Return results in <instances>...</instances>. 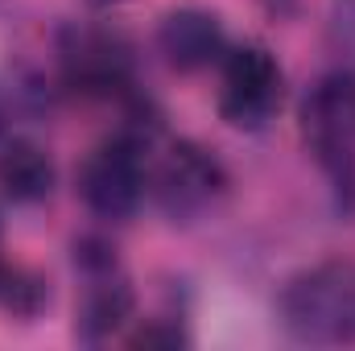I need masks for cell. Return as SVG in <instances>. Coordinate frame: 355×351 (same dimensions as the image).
Returning a JSON list of instances; mask_svg holds the SVG:
<instances>
[{
	"instance_id": "6da1fadb",
	"label": "cell",
	"mask_w": 355,
	"mask_h": 351,
	"mask_svg": "<svg viewBox=\"0 0 355 351\" xmlns=\"http://www.w3.org/2000/svg\"><path fill=\"white\" fill-rule=\"evenodd\" d=\"M281 323L302 343H355V264L322 261L281 289Z\"/></svg>"
},
{
	"instance_id": "7a4b0ae2",
	"label": "cell",
	"mask_w": 355,
	"mask_h": 351,
	"mask_svg": "<svg viewBox=\"0 0 355 351\" xmlns=\"http://www.w3.org/2000/svg\"><path fill=\"white\" fill-rule=\"evenodd\" d=\"M302 141L331 178L339 203L355 207V75L335 71L302 99Z\"/></svg>"
},
{
	"instance_id": "3957f363",
	"label": "cell",
	"mask_w": 355,
	"mask_h": 351,
	"mask_svg": "<svg viewBox=\"0 0 355 351\" xmlns=\"http://www.w3.org/2000/svg\"><path fill=\"white\" fill-rule=\"evenodd\" d=\"M149 190V166H145V141L137 132H120L91 149L79 170V194L91 215L120 223L128 219Z\"/></svg>"
},
{
	"instance_id": "277c9868",
	"label": "cell",
	"mask_w": 355,
	"mask_h": 351,
	"mask_svg": "<svg viewBox=\"0 0 355 351\" xmlns=\"http://www.w3.org/2000/svg\"><path fill=\"white\" fill-rule=\"evenodd\" d=\"M58 67L79 95H132V46L103 25H67L58 33Z\"/></svg>"
},
{
	"instance_id": "5b68a950",
	"label": "cell",
	"mask_w": 355,
	"mask_h": 351,
	"mask_svg": "<svg viewBox=\"0 0 355 351\" xmlns=\"http://www.w3.org/2000/svg\"><path fill=\"white\" fill-rule=\"evenodd\" d=\"M285 99V75L265 46L248 42L223 54V83H219V116L232 128L261 132L281 112Z\"/></svg>"
},
{
	"instance_id": "8992f818",
	"label": "cell",
	"mask_w": 355,
	"mask_h": 351,
	"mask_svg": "<svg viewBox=\"0 0 355 351\" xmlns=\"http://www.w3.org/2000/svg\"><path fill=\"white\" fill-rule=\"evenodd\" d=\"M149 190L170 219L186 223V219H194L219 203V194L227 190V174L207 149H198L194 141H178L157 162V170L149 178Z\"/></svg>"
},
{
	"instance_id": "52a82bcc",
	"label": "cell",
	"mask_w": 355,
	"mask_h": 351,
	"mask_svg": "<svg viewBox=\"0 0 355 351\" xmlns=\"http://www.w3.org/2000/svg\"><path fill=\"white\" fill-rule=\"evenodd\" d=\"M157 46H162L166 62L182 75L207 71L211 62H223V54H227L223 25L207 8H174V12H166L162 29H157Z\"/></svg>"
},
{
	"instance_id": "ba28073f",
	"label": "cell",
	"mask_w": 355,
	"mask_h": 351,
	"mask_svg": "<svg viewBox=\"0 0 355 351\" xmlns=\"http://www.w3.org/2000/svg\"><path fill=\"white\" fill-rule=\"evenodd\" d=\"M83 281H87V289H83V302H79L75 331H79L83 343H99L132 318L137 298H132V285L120 273V264L99 268V273H83Z\"/></svg>"
},
{
	"instance_id": "9c48e42d",
	"label": "cell",
	"mask_w": 355,
	"mask_h": 351,
	"mask_svg": "<svg viewBox=\"0 0 355 351\" xmlns=\"http://www.w3.org/2000/svg\"><path fill=\"white\" fill-rule=\"evenodd\" d=\"M0 186L12 203H42L54 190V162L33 141H4L0 145Z\"/></svg>"
},
{
	"instance_id": "30bf717a",
	"label": "cell",
	"mask_w": 355,
	"mask_h": 351,
	"mask_svg": "<svg viewBox=\"0 0 355 351\" xmlns=\"http://www.w3.org/2000/svg\"><path fill=\"white\" fill-rule=\"evenodd\" d=\"M46 302H50L46 277H37L25 264H0V310H8L17 318H33L46 310Z\"/></svg>"
},
{
	"instance_id": "8fae6325",
	"label": "cell",
	"mask_w": 355,
	"mask_h": 351,
	"mask_svg": "<svg viewBox=\"0 0 355 351\" xmlns=\"http://www.w3.org/2000/svg\"><path fill=\"white\" fill-rule=\"evenodd\" d=\"M331 42L355 58V0H335L331 4Z\"/></svg>"
},
{
	"instance_id": "7c38bea8",
	"label": "cell",
	"mask_w": 355,
	"mask_h": 351,
	"mask_svg": "<svg viewBox=\"0 0 355 351\" xmlns=\"http://www.w3.org/2000/svg\"><path fill=\"white\" fill-rule=\"evenodd\" d=\"M128 343H132V348H182V343H186V331H182L178 323L153 318V323H145Z\"/></svg>"
},
{
	"instance_id": "4fadbf2b",
	"label": "cell",
	"mask_w": 355,
	"mask_h": 351,
	"mask_svg": "<svg viewBox=\"0 0 355 351\" xmlns=\"http://www.w3.org/2000/svg\"><path fill=\"white\" fill-rule=\"evenodd\" d=\"M87 4H95V8H112V4H120V0H87Z\"/></svg>"
},
{
	"instance_id": "5bb4252c",
	"label": "cell",
	"mask_w": 355,
	"mask_h": 351,
	"mask_svg": "<svg viewBox=\"0 0 355 351\" xmlns=\"http://www.w3.org/2000/svg\"><path fill=\"white\" fill-rule=\"evenodd\" d=\"M0 264H4V223H0Z\"/></svg>"
},
{
	"instance_id": "9a60e30c",
	"label": "cell",
	"mask_w": 355,
	"mask_h": 351,
	"mask_svg": "<svg viewBox=\"0 0 355 351\" xmlns=\"http://www.w3.org/2000/svg\"><path fill=\"white\" fill-rule=\"evenodd\" d=\"M0 128H4V108H0Z\"/></svg>"
}]
</instances>
